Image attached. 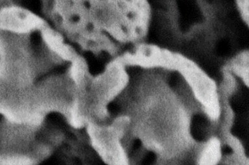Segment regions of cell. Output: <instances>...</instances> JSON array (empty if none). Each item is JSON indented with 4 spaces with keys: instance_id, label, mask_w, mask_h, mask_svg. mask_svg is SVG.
I'll list each match as a JSON object with an SVG mask.
<instances>
[{
    "instance_id": "8",
    "label": "cell",
    "mask_w": 249,
    "mask_h": 165,
    "mask_svg": "<svg viewBox=\"0 0 249 165\" xmlns=\"http://www.w3.org/2000/svg\"><path fill=\"white\" fill-rule=\"evenodd\" d=\"M223 153L225 155H230L233 153V150L231 147L226 146L223 149Z\"/></svg>"
},
{
    "instance_id": "7",
    "label": "cell",
    "mask_w": 249,
    "mask_h": 165,
    "mask_svg": "<svg viewBox=\"0 0 249 165\" xmlns=\"http://www.w3.org/2000/svg\"><path fill=\"white\" fill-rule=\"evenodd\" d=\"M12 4H18L17 0H0V10L3 7Z\"/></svg>"
},
{
    "instance_id": "2",
    "label": "cell",
    "mask_w": 249,
    "mask_h": 165,
    "mask_svg": "<svg viewBox=\"0 0 249 165\" xmlns=\"http://www.w3.org/2000/svg\"><path fill=\"white\" fill-rule=\"evenodd\" d=\"M208 126L207 120L204 116L196 115L192 119L191 133L196 141H202L205 139L206 129Z\"/></svg>"
},
{
    "instance_id": "3",
    "label": "cell",
    "mask_w": 249,
    "mask_h": 165,
    "mask_svg": "<svg viewBox=\"0 0 249 165\" xmlns=\"http://www.w3.org/2000/svg\"><path fill=\"white\" fill-rule=\"evenodd\" d=\"M233 4L239 16L248 18L249 10V0H232Z\"/></svg>"
},
{
    "instance_id": "1",
    "label": "cell",
    "mask_w": 249,
    "mask_h": 165,
    "mask_svg": "<svg viewBox=\"0 0 249 165\" xmlns=\"http://www.w3.org/2000/svg\"><path fill=\"white\" fill-rule=\"evenodd\" d=\"M43 17L86 60L113 58L134 47V28L152 16L150 0H40Z\"/></svg>"
},
{
    "instance_id": "9",
    "label": "cell",
    "mask_w": 249,
    "mask_h": 165,
    "mask_svg": "<svg viewBox=\"0 0 249 165\" xmlns=\"http://www.w3.org/2000/svg\"><path fill=\"white\" fill-rule=\"evenodd\" d=\"M142 142L140 139L135 140L134 143V150H136L140 149V148L142 147Z\"/></svg>"
},
{
    "instance_id": "5",
    "label": "cell",
    "mask_w": 249,
    "mask_h": 165,
    "mask_svg": "<svg viewBox=\"0 0 249 165\" xmlns=\"http://www.w3.org/2000/svg\"><path fill=\"white\" fill-rule=\"evenodd\" d=\"M156 158L155 153L152 152V151H149V152L146 155L143 161H142V165H151L155 161Z\"/></svg>"
},
{
    "instance_id": "4",
    "label": "cell",
    "mask_w": 249,
    "mask_h": 165,
    "mask_svg": "<svg viewBox=\"0 0 249 165\" xmlns=\"http://www.w3.org/2000/svg\"><path fill=\"white\" fill-rule=\"evenodd\" d=\"M180 74L177 71L171 73L169 76V84L171 88L175 87L180 80Z\"/></svg>"
},
{
    "instance_id": "6",
    "label": "cell",
    "mask_w": 249,
    "mask_h": 165,
    "mask_svg": "<svg viewBox=\"0 0 249 165\" xmlns=\"http://www.w3.org/2000/svg\"><path fill=\"white\" fill-rule=\"evenodd\" d=\"M107 109L112 114H117L120 112L119 105L115 102H111L107 105Z\"/></svg>"
}]
</instances>
